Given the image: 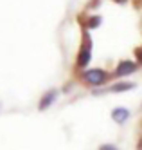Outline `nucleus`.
I'll return each mask as SVG.
<instances>
[{"label":"nucleus","instance_id":"1","mask_svg":"<svg viewBox=\"0 0 142 150\" xmlns=\"http://www.w3.org/2000/svg\"><path fill=\"white\" fill-rule=\"evenodd\" d=\"M90 58H92V42H90L88 36H85V42H83L81 51H79V54H78V67L79 69L86 67L90 63Z\"/></svg>","mask_w":142,"mask_h":150},{"label":"nucleus","instance_id":"2","mask_svg":"<svg viewBox=\"0 0 142 150\" xmlns=\"http://www.w3.org/2000/svg\"><path fill=\"white\" fill-rule=\"evenodd\" d=\"M81 78H83L86 83H90V85H101V83L108 78V72L103 71V69H90V71L83 72Z\"/></svg>","mask_w":142,"mask_h":150},{"label":"nucleus","instance_id":"3","mask_svg":"<svg viewBox=\"0 0 142 150\" xmlns=\"http://www.w3.org/2000/svg\"><path fill=\"white\" fill-rule=\"evenodd\" d=\"M137 63H133V62H129V60H124V62H121L117 65V69H115V72H113V76H126V74H132V72H135L137 71Z\"/></svg>","mask_w":142,"mask_h":150},{"label":"nucleus","instance_id":"4","mask_svg":"<svg viewBox=\"0 0 142 150\" xmlns=\"http://www.w3.org/2000/svg\"><path fill=\"white\" fill-rule=\"evenodd\" d=\"M112 117H113L117 123H124L128 117H129V110H128V109H121V107H117L115 110H112Z\"/></svg>","mask_w":142,"mask_h":150},{"label":"nucleus","instance_id":"5","mask_svg":"<svg viewBox=\"0 0 142 150\" xmlns=\"http://www.w3.org/2000/svg\"><path fill=\"white\" fill-rule=\"evenodd\" d=\"M56 96H58V91H50V92H47V94L41 98V101H40V110H45L47 107H50L52 101L56 100Z\"/></svg>","mask_w":142,"mask_h":150},{"label":"nucleus","instance_id":"6","mask_svg":"<svg viewBox=\"0 0 142 150\" xmlns=\"http://www.w3.org/2000/svg\"><path fill=\"white\" fill-rule=\"evenodd\" d=\"M133 87H135L133 83H115V85L110 87V91L112 92H122V91H129V89H133Z\"/></svg>","mask_w":142,"mask_h":150},{"label":"nucleus","instance_id":"7","mask_svg":"<svg viewBox=\"0 0 142 150\" xmlns=\"http://www.w3.org/2000/svg\"><path fill=\"white\" fill-rule=\"evenodd\" d=\"M101 22H103L101 16H90L88 22H86V27H88V29H95V27L101 25Z\"/></svg>","mask_w":142,"mask_h":150},{"label":"nucleus","instance_id":"8","mask_svg":"<svg viewBox=\"0 0 142 150\" xmlns=\"http://www.w3.org/2000/svg\"><path fill=\"white\" fill-rule=\"evenodd\" d=\"M99 150H117V148H115L113 145H103V146H101Z\"/></svg>","mask_w":142,"mask_h":150},{"label":"nucleus","instance_id":"9","mask_svg":"<svg viewBox=\"0 0 142 150\" xmlns=\"http://www.w3.org/2000/svg\"><path fill=\"white\" fill-rule=\"evenodd\" d=\"M135 54H137V58H139V62L142 63V49H137V51H135Z\"/></svg>","mask_w":142,"mask_h":150},{"label":"nucleus","instance_id":"10","mask_svg":"<svg viewBox=\"0 0 142 150\" xmlns=\"http://www.w3.org/2000/svg\"><path fill=\"white\" fill-rule=\"evenodd\" d=\"M113 2H117V4H126V0H113Z\"/></svg>","mask_w":142,"mask_h":150},{"label":"nucleus","instance_id":"11","mask_svg":"<svg viewBox=\"0 0 142 150\" xmlns=\"http://www.w3.org/2000/svg\"><path fill=\"white\" fill-rule=\"evenodd\" d=\"M139 150H142V139L139 141Z\"/></svg>","mask_w":142,"mask_h":150}]
</instances>
